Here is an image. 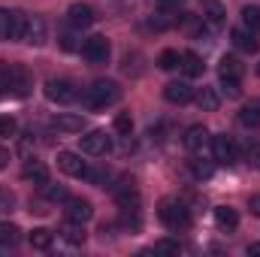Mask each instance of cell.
<instances>
[{
    "instance_id": "6da1fadb",
    "label": "cell",
    "mask_w": 260,
    "mask_h": 257,
    "mask_svg": "<svg viewBox=\"0 0 260 257\" xmlns=\"http://www.w3.org/2000/svg\"><path fill=\"white\" fill-rule=\"evenodd\" d=\"M0 91H6V94H12V97H27V91H30V76H27V70L18 67V64L0 61Z\"/></svg>"
},
{
    "instance_id": "7a4b0ae2",
    "label": "cell",
    "mask_w": 260,
    "mask_h": 257,
    "mask_svg": "<svg viewBox=\"0 0 260 257\" xmlns=\"http://www.w3.org/2000/svg\"><path fill=\"white\" fill-rule=\"evenodd\" d=\"M118 100H121V88L115 82H94L82 94V103L88 109H106V106H115Z\"/></svg>"
},
{
    "instance_id": "3957f363",
    "label": "cell",
    "mask_w": 260,
    "mask_h": 257,
    "mask_svg": "<svg viewBox=\"0 0 260 257\" xmlns=\"http://www.w3.org/2000/svg\"><path fill=\"white\" fill-rule=\"evenodd\" d=\"M157 215H160V221H164L173 233H179V230H188V227H191V212H188L182 203H176V200H164Z\"/></svg>"
},
{
    "instance_id": "277c9868",
    "label": "cell",
    "mask_w": 260,
    "mask_h": 257,
    "mask_svg": "<svg viewBox=\"0 0 260 257\" xmlns=\"http://www.w3.org/2000/svg\"><path fill=\"white\" fill-rule=\"evenodd\" d=\"M79 145L85 154H94V157H103L112 151V139L106 136V130H91V133L79 136Z\"/></svg>"
},
{
    "instance_id": "5b68a950",
    "label": "cell",
    "mask_w": 260,
    "mask_h": 257,
    "mask_svg": "<svg viewBox=\"0 0 260 257\" xmlns=\"http://www.w3.org/2000/svg\"><path fill=\"white\" fill-rule=\"evenodd\" d=\"M82 55H85L91 64H106L109 55H112V46H109L106 37H88V40L82 43Z\"/></svg>"
},
{
    "instance_id": "8992f818",
    "label": "cell",
    "mask_w": 260,
    "mask_h": 257,
    "mask_svg": "<svg viewBox=\"0 0 260 257\" xmlns=\"http://www.w3.org/2000/svg\"><path fill=\"white\" fill-rule=\"evenodd\" d=\"M46 97L52 100V103H73L76 97H79V91H76V85L73 82H67V79H52V82H46Z\"/></svg>"
},
{
    "instance_id": "52a82bcc",
    "label": "cell",
    "mask_w": 260,
    "mask_h": 257,
    "mask_svg": "<svg viewBox=\"0 0 260 257\" xmlns=\"http://www.w3.org/2000/svg\"><path fill=\"white\" fill-rule=\"evenodd\" d=\"M58 170L73 176V179H85L88 176V164L76 151H58Z\"/></svg>"
},
{
    "instance_id": "ba28073f",
    "label": "cell",
    "mask_w": 260,
    "mask_h": 257,
    "mask_svg": "<svg viewBox=\"0 0 260 257\" xmlns=\"http://www.w3.org/2000/svg\"><path fill=\"white\" fill-rule=\"evenodd\" d=\"M67 21H70V27L85 30V27L94 24V9H91L88 3H73V6L67 9Z\"/></svg>"
},
{
    "instance_id": "9c48e42d",
    "label": "cell",
    "mask_w": 260,
    "mask_h": 257,
    "mask_svg": "<svg viewBox=\"0 0 260 257\" xmlns=\"http://www.w3.org/2000/svg\"><path fill=\"white\" fill-rule=\"evenodd\" d=\"M200 12H203L200 18H203L209 27H224V21H227V9H224L221 0H203Z\"/></svg>"
},
{
    "instance_id": "30bf717a",
    "label": "cell",
    "mask_w": 260,
    "mask_h": 257,
    "mask_svg": "<svg viewBox=\"0 0 260 257\" xmlns=\"http://www.w3.org/2000/svg\"><path fill=\"white\" fill-rule=\"evenodd\" d=\"M64 215L67 221H76V224H85V221H91V215H94V209H91V203L88 200H73V197H67V206H64Z\"/></svg>"
},
{
    "instance_id": "8fae6325",
    "label": "cell",
    "mask_w": 260,
    "mask_h": 257,
    "mask_svg": "<svg viewBox=\"0 0 260 257\" xmlns=\"http://www.w3.org/2000/svg\"><path fill=\"white\" fill-rule=\"evenodd\" d=\"M212 151H215V160L218 164H224V167L236 164V142L230 136H215L212 139Z\"/></svg>"
},
{
    "instance_id": "7c38bea8",
    "label": "cell",
    "mask_w": 260,
    "mask_h": 257,
    "mask_svg": "<svg viewBox=\"0 0 260 257\" xmlns=\"http://www.w3.org/2000/svg\"><path fill=\"white\" fill-rule=\"evenodd\" d=\"M218 76H221V82H239L245 76V64L236 55H224L218 64Z\"/></svg>"
},
{
    "instance_id": "4fadbf2b",
    "label": "cell",
    "mask_w": 260,
    "mask_h": 257,
    "mask_svg": "<svg viewBox=\"0 0 260 257\" xmlns=\"http://www.w3.org/2000/svg\"><path fill=\"white\" fill-rule=\"evenodd\" d=\"M164 97L170 100V103H188V100H194V88L188 85V82H170L167 88H164Z\"/></svg>"
},
{
    "instance_id": "5bb4252c",
    "label": "cell",
    "mask_w": 260,
    "mask_h": 257,
    "mask_svg": "<svg viewBox=\"0 0 260 257\" xmlns=\"http://www.w3.org/2000/svg\"><path fill=\"white\" fill-rule=\"evenodd\" d=\"M185 148L188 151H203L206 145H209V130L203 127V124H194V127H188L185 130Z\"/></svg>"
},
{
    "instance_id": "9a60e30c",
    "label": "cell",
    "mask_w": 260,
    "mask_h": 257,
    "mask_svg": "<svg viewBox=\"0 0 260 257\" xmlns=\"http://www.w3.org/2000/svg\"><path fill=\"white\" fill-rule=\"evenodd\" d=\"M21 179L37 182V185H46V182H49V167H46L43 160H24V167H21Z\"/></svg>"
},
{
    "instance_id": "2e32d148",
    "label": "cell",
    "mask_w": 260,
    "mask_h": 257,
    "mask_svg": "<svg viewBox=\"0 0 260 257\" xmlns=\"http://www.w3.org/2000/svg\"><path fill=\"white\" fill-rule=\"evenodd\" d=\"M24 43H30V46H43V43H46V21H43L40 15L27 18V27H24Z\"/></svg>"
},
{
    "instance_id": "e0dca14e",
    "label": "cell",
    "mask_w": 260,
    "mask_h": 257,
    "mask_svg": "<svg viewBox=\"0 0 260 257\" xmlns=\"http://www.w3.org/2000/svg\"><path fill=\"white\" fill-rule=\"evenodd\" d=\"M230 40H233V46H236L239 52H248V55L257 52V37H254L248 27H236V30L230 34Z\"/></svg>"
},
{
    "instance_id": "ac0fdd59",
    "label": "cell",
    "mask_w": 260,
    "mask_h": 257,
    "mask_svg": "<svg viewBox=\"0 0 260 257\" xmlns=\"http://www.w3.org/2000/svg\"><path fill=\"white\" fill-rule=\"evenodd\" d=\"M52 127L64 130V133H82L85 118H82V115H67V112H61V115H55V118H52Z\"/></svg>"
},
{
    "instance_id": "d6986e66",
    "label": "cell",
    "mask_w": 260,
    "mask_h": 257,
    "mask_svg": "<svg viewBox=\"0 0 260 257\" xmlns=\"http://www.w3.org/2000/svg\"><path fill=\"white\" fill-rule=\"evenodd\" d=\"M194 100H197V106H200L203 112H215V109L221 106V97H218L215 88H200V91L194 94Z\"/></svg>"
},
{
    "instance_id": "ffe728a7",
    "label": "cell",
    "mask_w": 260,
    "mask_h": 257,
    "mask_svg": "<svg viewBox=\"0 0 260 257\" xmlns=\"http://www.w3.org/2000/svg\"><path fill=\"white\" fill-rule=\"evenodd\" d=\"M239 124L242 127H260V100H251L248 106L239 109Z\"/></svg>"
},
{
    "instance_id": "44dd1931",
    "label": "cell",
    "mask_w": 260,
    "mask_h": 257,
    "mask_svg": "<svg viewBox=\"0 0 260 257\" xmlns=\"http://www.w3.org/2000/svg\"><path fill=\"white\" fill-rule=\"evenodd\" d=\"M18 242H21V230L15 224H9V221H0V245L3 248H15Z\"/></svg>"
},
{
    "instance_id": "7402d4cb",
    "label": "cell",
    "mask_w": 260,
    "mask_h": 257,
    "mask_svg": "<svg viewBox=\"0 0 260 257\" xmlns=\"http://www.w3.org/2000/svg\"><path fill=\"white\" fill-rule=\"evenodd\" d=\"M27 239H30V245H34L37 251H49V248H52V242H55V233H52V230H46V227H37Z\"/></svg>"
},
{
    "instance_id": "603a6c76",
    "label": "cell",
    "mask_w": 260,
    "mask_h": 257,
    "mask_svg": "<svg viewBox=\"0 0 260 257\" xmlns=\"http://www.w3.org/2000/svg\"><path fill=\"white\" fill-rule=\"evenodd\" d=\"M58 233H61V239L70 242V245H82V242H85V230H82V224H76V221H67Z\"/></svg>"
},
{
    "instance_id": "cb8c5ba5",
    "label": "cell",
    "mask_w": 260,
    "mask_h": 257,
    "mask_svg": "<svg viewBox=\"0 0 260 257\" xmlns=\"http://www.w3.org/2000/svg\"><path fill=\"white\" fill-rule=\"evenodd\" d=\"M215 221H218V227L233 230V227L239 224V215H236V209H230V206H218V209H215Z\"/></svg>"
},
{
    "instance_id": "d4e9b609",
    "label": "cell",
    "mask_w": 260,
    "mask_h": 257,
    "mask_svg": "<svg viewBox=\"0 0 260 257\" xmlns=\"http://www.w3.org/2000/svg\"><path fill=\"white\" fill-rule=\"evenodd\" d=\"M182 70H185V76L188 79H197V76H203V61H200V55H194V52H185L182 55Z\"/></svg>"
},
{
    "instance_id": "484cf974",
    "label": "cell",
    "mask_w": 260,
    "mask_h": 257,
    "mask_svg": "<svg viewBox=\"0 0 260 257\" xmlns=\"http://www.w3.org/2000/svg\"><path fill=\"white\" fill-rule=\"evenodd\" d=\"M24 27H27V15L12 9V24H9V40H24Z\"/></svg>"
},
{
    "instance_id": "4316f807",
    "label": "cell",
    "mask_w": 260,
    "mask_h": 257,
    "mask_svg": "<svg viewBox=\"0 0 260 257\" xmlns=\"http://www.w3.org/2000/svg\"><path fill=\"white\" fill-rule=\"evenodd\" d=\"M242 21L251 34H260V6H245L242 9Z\"/></svg>"
},
{
    "instance_id": "83f0119b",
    "label": "cell",
    "mask_w": 260,
    "mask_h": 257,
    "mask_svg": "<svg viewBox=\"0 0 260 257\" xmlns=\"http://www.w3.org/2000/svg\"><path fill=\"white\" fill-rule=\"evenodd\" d=\"M157 64H160V70H176V67L182 64V55H179L176 49H167V52H160Z\"/></svg>"
},
{
    "instance_id": "f1b7e54d",
    "label": "cell",
    "mask_w": 260,
    "mask_h": 257,
    "mask_svg": "<svg viewBox=\"0 0 260 257\" xmlns=\"http://www.w3.org/2000/svg\"><path fill=\"white\" fill-rule=\"evenodd\" d=\"M15 203H18L15 191H9V188H0V215H9V212L15 209Z\"/></svg>"
},
{
    "instance_id": "f546056e",
    "label": "cell",
    "mask_w": 260,
    "mask_h": 257,
    "mask_svg": "<svg viewBox=\"0 0 260 257\" xmlns=\"http://www.w3.org/2000/svg\"><path fill=\"white\" fill-rule=\"evenodd\" d=\"M46 200H52V203H67V188L64 185H49V182H46Z\"/></svg>"
},
{
    "instance_id": "4dcf8cb0",
    "label": "cell",
    "mask_w": 260,
    "mask_h": 257,
    "mask_svg": "<svg viewBox=\"0 0 260 257\" xmlns=\"http://www.w3.org/2000/svg\"><path fill=\"white\" fill-rule=\"evenodd\" d=\"M130 130H133V118H130V112H121V115H115V133H121V136H130Z\"/></svg>"
},
{
    "instance_id": "1f68e13d",
    "label": "cell",
    "mask_w": 260,
    "mask_h": 257,
    "mask_svg": "<svg viewBox=\"0 0 260 257\" xmlns=\"http://www.w3.org/2000/svg\"><path fill=\"white\" fill-rule=\"evenodd\" d=\"M154 251H164V254H179V251H182V245H179V242H173V239H160V242H154Z\"/></svg>"
},
{
    "instance_id": "d6a6232c",
    "label": "cell",
    "mask_w": 260,
    "mask_h": 257,
    "mask_svg": "<svg viewBox=\"0 0 260 257\" xmlns=\"http://www.w3.org/2000/svg\"><path fill=\"white\" fill-rule=\"evenodd\" d=\"M9 24H12V9H0V40H9Z\"/></svg>"
},
{
    "instance_id": "836d02e7",
    "label": "cell",
    "mask_w": 260,
    "mask_h": 257,
    "mask_svg": "<svg viewBox=\"0 0 260 257\" xmlns=\"http://www.w3.org/2000/svg\"><path fill=\"white\" fill-rule=\"evenodd\" d=\"M61 49H67V52H76V49H79V52H82V43L76 40V34L67 30V34H61Z\"/></svg>"
},
{
    "instance_id": "e575fe53",
    "label": "cell",
    "mask_w": 260,
    "mask_h": 257,
    "mask_svg": "<svg viewBox=\"0 0 260 257\" xmlns=\"http://www.w3.org/2000/svg\"><path fill=\"white\" fill-rule=\"evenodd\" d=\"M191 173L197 179H209L212 176V164H203V160H191Z\"/></svg>"
},
{
    "instance_id": "d590c367",
    "label": "cell",
    "mask_w": 260,
    "mask_h": 257,
    "mask_svg": "<svg viewBox=\"0 0 260 257\" xmlns=\"http://www.w3.org/2000/svg\"><path fill=\"white\" fill-rule=\"evenodd\" d=\"M245 154H248V164H251V167H260V142H251Z\"/></svg>"
},
{
    "instance_id": "8d00e7d4",
    "label": "cell",
    "mask_w": 260,
    "mask_h": 257,
    "mask_svg": "<svg viewBox=\"0 0 260 257\" xmlns=\"http://www.w3.org/2000/svg\"><path fill=\"white\" fill-rule=\"evenodd\" d=\"M15 133V118H0V136H12Z\"/></svg>"
},
{
    "instance_id": "74e56055",
    "label": "cell",
    "mask_w": 260,
    "mask_h": 257,
    "mask_svg": "<svg viewBox=\"0 0 260 257\" xmlns=\"http://www.w3.org/2000/svg\"><path fill=\"white\" fill-rule=\"evenodd\" d=\"M182 6V0H157V9L160 12H176Z\"/></svg>"
},
{
    "instance_id": "f35d334b",
    "label": "cell",
    "mask_w": 260,
    "mask_h": 257,
    "mask_svg": "<svg viewBox=\"0 0 260 257\" xmlns=\"http://www.w3.org/2000/svg\"><path fill=\"white\" fill-rule=\"evenodd\" d=\"M224 94H227V97H233V100H236V97H239V94H242V88H239V82H224Z\"/></svg>"
},
{
    "instance_id": "ab89813d",
    "label": "cell",
    "mask_w": 260,
    "mask_h": 257,
    "mask_svg": "<svg viewBox=\"0 0 260 257\" xmlns=\"http://www.w3.org/2000/svg\"><path fill=\"white\" fill-rule=\"evenodd\" d=\"M248 209H251V215H257V218H260V194L248 200Z\"/></svg>"
},
{
    "instance_id": "60d3db41",
    "label": "cell",
    "mask_w": 260,
    "mask_h": 257,
    "mask_svg": "<svg viewBox=\"0 0 260 257\" xmlns=\"http://www.w3.org/2000/svg\"><path fill=\"white\" fill-rule=\"evenodd\" d=\"M248 254H251V257H260V242H254V245H248Z\"/></svg>"
},
{
    "instance_id": "b9f144b4",
    "label": "cell",
    "mask_w": 260,
    "mask_h": 257,
    "mask_svg": "<svg viewBox=\"0 0 260 257\" xmlns=\"http://www.w3.org/2000/svg\"><path fill=\"white\" fill-rule=\"evenodd\" d=\"M6 160H9V154H6V151H3V148H0V170H3V167H6Z\"/></svg>"
},
{
    "instance_id": "7bdbcfd3",
    "label": "cell",
    "mask_w": 260,
    "mask_h": 257,
    "mask_svg": "<svg viewBox=\"0 0 260 257\" xmlns=\"http://www.w3.org/2000/svg\"><path fill=\"white\" fill-rule=\"evenodd\" d=\"M257 76H260V64H257Z\"/></svg>"
}]
</instances>
